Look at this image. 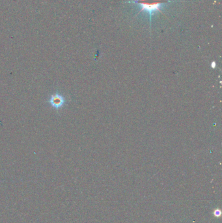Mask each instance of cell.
Wrapping results in <instances>:
<instances>
[{"label":"cell","mask_w":222,"mask_h":223,"mask_svg":"<svg viewBox=\"0 0 222 223\" xmlns=\"http://www.w3.org/2000/svg\"><path fill=\"white\" fill-rule=\"evenodd\" d=\"M169 0H135L129 3H134L141 6V11H145L149 14L150 20L151 21V16L154 12L160 11L161 7L167 2H169Z\"/></svg>","instance_id":"1"},{"label":"cell","mask_w":222,"mask_h":223,"mask_svg":"<svg viewBox=\"0 0 222 223\" xmlns=\"http://www.w3.org/2000/svg\"><path fill=\"white\" fill-rule=\"evenodd\" d=\"M48 103L50 106H52L53 109L58 110L65 105L66 103V100L65 97L63 95L59 93L58 91L52 94L48 99Z\"/></svg>","instance_id":"2"}]
</instances>
